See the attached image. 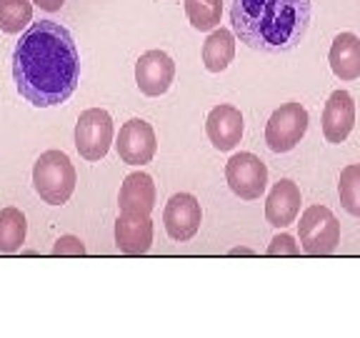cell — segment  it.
<instances>
[{
    "mask_svg": "<svg viewBox=\"0 0 360 338\" xmlns=\"http://www.w3.org/2000/svg\"><path fill=\"white\" fill-rule=\"evenodd\" d=\"M15 88L35 108L60 106L80 80V56L73 35L60 23H33L13 51Z\"/></svg>",
    "mask_w": 360,
    "mask_h": 338,
    "instance_id": "cell-1",
    "label": "cell"
},
{
    "mask_svg": "<svg viewBox=\"0 0 360 338\" xmlns=\"http://www.w3.org/2000/svg\"><path fill=\"white\" fill-rule=\"evenodd\" d=\"M310 13V0H233L231 23L248 48L288 53L308 33Z\"/></svg>",
    "mask_w": 360,
    "mask_h": 338,
    "instance_id": "cell-2",
    "label": "cell"
},
{
    "mask_svg": "<svg viewBox=\"0 0 360 338\" xmlns=\"http://www.w3.org/2000/svg\"><path fill=\"white\" fill-rule=\"evenodd\" d=\"M75 168L63 151H45L33 165V188L45 203L63 206L75 191Z\"/></svg>",
    "mask_w": 360,
    "mask_h": 338,
    "instance_id": "cell-3",
    "label": "cell"
},
{
    "mask_svg": "<svg viewBox=\"0 0 360 338\" xmlns=\"http://www.w3.org/2000/svg\"><path fill=\"white\" fill-rule=\"evenodd\" d=\"M300 246L310 256H328L340 243V223L326 206H310L298 223Z\"/></svg>",
    "mask_w": 360,
    "mask_h": 338,
    "instance_id": "cell-4",
    "label": "cell"
},
{
    "mask_svg": "<svg viewBox=\"0 0 360 338\" xmlns=\"http://www.w3.org/2000/svg\"><path fill=\"white\" fill-rule=\"evenodd\" d=\"M308 111L300 103H283L265 125V143L273 153H288L298 146L308 130Z\"/></svg>",
    "mask_w": 360,
    "mask_h": 338,
    "instance_id": "cell-5",
    "label": "cell"
},
{
    "mask_svg": "<svg viewBox=\"0 0 360 338\" xmlns=\"http://www.w3.org/2000/svg\"><path fill=\"white\" fill-rule=\"evenodd\" d=\"M112 143V118L103 108H88L75 123V148L85 161H101Z\"/></svg>",
    "mask_w": 360,
    "mask_h": 338,
    "instance_id": "cell-6",
    "label": "cell"
},
{
    "mask_svg": "<svg viewBox=\"0 0 360 338\" xmlns=\"http://www.w3.org/2000/svg\"><path fill=\"white\" fill-rule=\"evenodd\" d=\"M225 180L243 201H258L268 186V168L255 153H236L225 163Z\"/></svg>",
    "mask_w": 360,
    "mask_h": 338,
    "instance_id": "cell-7",
    "label": "cell"
},
{
    "mask_svg": "<svg viewBox=\"0 0 360 338\" xmlns=\"http://www.w3.org/2000/svg\"><path fill=\"white\" fill-rule=\"evenodd\" d=\"M115 148H118V156L123 163H128V165L150 163L158 151L155 130L143 118L128 120V123H123V128H120Z\"/></svg>",
    "mask_w": 360,
    "mask_h": 338,
    "instance_id": "cell-8",
    "label": "cell"
},
{
    "mask_svg": "<svg viewBox=\"0 0 360 338\" xmlns=\"http://www.w3.org/2000/svg\"><path fill=\"white\" fill-rule=\"evenodd\" d=\"M175 78V63L165 51H148L135 63V83L143 96L158 98L168 93Z\"/></svg>",
    "mask_w": 360,
    "mask_h": 338,
    "instance_id": "cell-9",
    "label": "cell"
},
{
    "mask_svg": "<svg viewBox=\"0 0 360 338\" xmlns=\"http://www.w3.org/2000/svg\"><path fill=\"white\" fill-rule=\"evenodd\" d=\"M202 220V211L200 203H198L195 196L191 193H175L168 203H165L163 211V223L165 231L173 241H191L193 236L198 233Z\"/></svg>",
    "mask_w": 360,
    "mask_h": 338,
    "instance_id": "cell-10",
    "label": "cell"
},
{
    "mask_svg": "<svg viewBox=\"0 0 360 338\" xmlns=\"http://www.w3.org/2000/svg\"><path fill=\"white\" fill-rule=\"evenodd\" d=\"M355 125V103L348 90H333L323 111V135L328 143H343Z\"/></svg>",
    "mask_w": 360,
    "mask_h": 338,
    "instance_id": "cell-11",
    "label": "cell"
},
{
    "mask_svg": "<svg viewBox=\"0 0 360 338\" xmlns=\"http://www.w3.org/2000/svg\"><path fill=\"white\" fill-rule=\"evenodd\" d=\"M205 133L218 151H233L243 138V115L236 106H215L205 118Z\"/></svg>",
    "mask_w": 360,
    "mask_h": 338,
    "instance_id": "cell-12",
    "label": "cell"
},
{
    "mask_svg": "<svg viewBox=\"0 0 360 338\" xmlns=\"http://www.w3.org/2000/svg\"><path fill=\"white\" fill-rule=\"evenodd\" d=\"M115 246L125 256H143L153 246L150 215L120 213L115 220Z\"/></svg>",
    "mask_w": 360,
    "mask_h": 338,
    "instance_id": "cell-13",
    "label": "cell"
},
{
    "mask_svg": "<svg viewBox=\"0 0 360 338\" xmlns=\"http://www.w3.org/2000/svg\"><path fill=\"white\" fill-rule=\"evenodd\" d=\"M300 203H303V198H300L298 183H292L290 178L278 180L270 191L268 201H265V218L276 228H285V225L295 223L300 213Z\"/></svg>",
    "mask_w": 360,
    "mask_h": 338,
    "instance_id": "cell-14",
    "label": "cell"
},
{
    "mask_svg": "<svg viewBox=\"0 0 360 338\" xmlns=\"http://www.w3.org/2000/svg\"><path fill=\"white\" fill-rule=\"evenodd\" d=\"M118 206L123 213L150 215L155 208V183L148 173H130L120 186Z\"/></svg>",
    "mask_w": 360,
    "mask_h": 338,
    "instance_id": "cell-15",
    "label": "cell"
},
{
    "mask_svg": "<svg viewBox=\"0 0 360 338\" xmlns=\"http://www.w3.org/2000/svg\"><path fill=\"white\" fill-rule=\"evenodd\" d=\"M328 63L335 78L355 80L360 78V38L355 33H340L330 45Z\"/></svg>",
    "mask_w": 360,
    "mask_h": 338,
    "instance_id": "cell-16",
    "label": "cell"
},
{
    "mask_svg": "<svg viewBox=\"0 0 360 338\" xmlns=\"http://www.w3.org/2000/svg\"><path fill=\"white\" fill-rule=\"evenodd\" d=\"M236 58V35L231 30L218 28L202 43V63L210 73H223Z\"/></svg>",
    "mask_w": 360,
    "mask_h": 338,
    "instance_id": "cell-17",
    "label": "cell"
},
{
    "mask_svg": "<svg viewBox=\"0 0 360 338\" xmlns=\"http://www.w3.org/2000/svg\"><path fill=\"white\" fill-rule=\"evenodd\" d=\"M25 215L18 208H3L0 211V254H15L25 241Z\"/></svg>",
    "mask_w": 360,
    "mask_h": 338,
    "instance_id": "cell-18",
    "label": "cell"
},
{
    "mask_svg": "<svg viewBox=\"0 0 360 338\" xmlns=\"http://www.w3.org/2000/svg\"><path fill=\"white\" fill-rule=\"evenodd\" d=\"M186 15L195 30H215L223 15V0H186Z\"/></svg>",
    "mask_w": 360,
    "mask_h": 338,
    "instance_id": "cell-19",
    "label": "cell"
},
{
    "mask_svg": "<svg viewBox=\"0 0 360 338\" xmlns=\"http://www.w3.org/2000/svg\"><path fill=\"white\" fill-rule=\"evenodd\" d=\"M33 20L30 0H0V30L3 33H20Z\"/></svg>",
    "mask_w": 360,
    "mask_h": 338,
    "instance_id": "cell-20",
    "label": "cell"
},
{
    "mask_svg": "<svg viewBox=\"0 0 360 338\" xmlns=\"http://www.w3.org/2000/svg\"><path fill=\"white\" fill-rule=\"evenodd\" d=\"M338 193H340V203L350 215L360 218V163L345 165L340 170V180H338Z\"/></svg>",
    "mask_w": 360,
    "mask_h": 338,
    "instance_id": "cell-21",
    "label": "cell"
},
{
    "mask_svg": "<svg viewBox=\"0 0 360 338\" xmlns=\"http://www.w3.org/2000/svg\"><path fill=\"white\" fill-rule=\"evenodd\" d=\"M268 254L270 256H298L300 248H298V243H295V238L288 236V233H281V236H276L270 241Z\"/></svg>",
    "mask_w": 360,
    "mask_h": 338,
    "instance_id": "cell-22",
    "label": "cell"
},
{
    "mask_svg": "<svg viewBox=\"0 0 360 338\" xmlns=\"http://www.w3.org/2000/svg\"><path fill=\"white\" fill-rule=\"evenodd\" d=\"M53 254L56 256H83L85 254V246L80 238L75 236H60L53 246Z\"/></svg>",
    "mask_w": 360,
    "mask_h": 338,
    "instance_id": "cell-23",
    "label": "cell"
},
{
    "mask_svg": "<svg viewBox=\"0 0 360 338\" xmlns=\"http://www.w3.org/2000/svg\"><path fill=\"white\" fill-rule=\"evenodd\" d=\"M33 3L40 8V11L56 13V11H60V8H63V3H65V0H33Z\"/></svg>",
    "mask_w": 360,
    "mask_h": 338,
    "instance_id": "cell-24",
    "label": "cell"
},
{
    "mask_svg": "<svg viewBox=\"0 0 360 338\" xmlns=\"http://www.w3.org/2000/svg\"><path fill=\"white\" fill-rule=\"evenodd\" d=\"M231 254H233V256H238V254H243V256H250V254H253V251H250V248H233Z\"/></svg>",
    "mask_w": 360,
    "mask_h": 338,
    "instance_id": "cell-25",
    "label": "cell"
}]
</instances>
